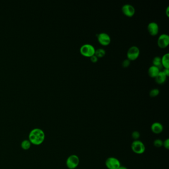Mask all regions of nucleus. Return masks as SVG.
<instances>
[{"label":"nucleus","mask_w":169,"mask_h":169,"mask_svg":"<svg viewBox=\"0 0 169 169\" xmlns=\"http://www.w3.org/2000/svg\"><path fill=\"white\" fill-rule=\"evenodd\" d=\"M163 146L165 147L166 149H169V139H167L165 140L163 143Z\"/></svg>","instance_id":"nucleus-22"},{"label":"nucleus","mask_w":169,"mask_h":169,"mask_svg":"<svg viewBox=\"0 0 169 169\" xmlns=\"http://www.w3.org/2000/svg\"><path fill=\"white\" fill-rule=\"evenodd\" d=\"M80 163V158L77 155H70L66 161V165L69 169H75Z\"/></svg>","instance_id":"nucleus-4"},{"label":"nucleus","mask_w":169,"mask_h":169,"mask_svg":"<svg viewBox=\"0 0 169 169\" xmlns=\"http://www.w3.org/2000/svg\"><path fill=\"white\" fill-rule=\"evenodd\" d=\"M118 169H128L127 167H125V166H121L119 167V168H118Z\"/></svg>","instance_id":"nucleus-26"},{"label":"nucleus","mask_w":169,"mask_h":169,"mask_svg":"<svg viewBox=\"0 0 169 169\" xmlns=\"http://www.w3.org/2000/svg\"><path fill=\"white\" fill-rule=\"evenodd\" d=\"M90 61H91V62H92V63H96L98 61V58L95 55L92 56V57H90Z\"/></svg>","instance_id":"nucleus-23"},{"label":"nucleus","mask_w":169,"mask_h":169,"mask_svg":"<svg viewBox=\"0 0 169 169\" xmlns=\"http://www.w3.org/2000/svg\"><path fill=\"white\" fill-rule=\"evenodd\" d=\"M163 126L160 122H155L152 124L151 126V130L154 134H158L161 133L163 131Z\"/></svg>","instance_id":"nucleus-11"},{"label":"nucleus","mask_w":169,"mask_h":169,"mask_svg":"<svg viewBox=\"0 0 169 169\" xmlns=\"http://www.w3.org/2000/svg\"><path fill=\"white\" fill-rule=\"evenodd\" d=\"M45 139V134L42 129L35 128L32 129L29 132V140L31 143L34 145H40L42 144Z\"/></svg>","instance_id":"nucleus-1"},{"label":"nucleus","mask_w":169,"mask_h":169,"mask_svg":"<svg viewBox=\"0 0 169 169\" xmlns=\"http://www.w3.org/2000/svg\"><path fill=\"white\" fill-rule=\"evenodd\" d=\"M140 51L137 47L134 46L130 47L127 52L128 59L131 61H135L139 57Z\"/></svg>","instance_id":"nucleus-6"},{"label":"nucleus","mask_w":169,"mask_h":169,"mask_svg":"<svg viewBox=\"0 0 169 169\" xmlns=\"http://www.w3.org/2000/svg\"><path fill=\"white\" fill-rule=\"evenodd\" d=\"M130 62H131V61L129 60H128V59H125V60H124V61L122 62V67H124V68H128L130 65Z\"/></svg>","instance_id":"nucleus-21"},{"label":"nucleus","mask_w":169,"mask_h":169,"mask_svg":"<svg viewBox=\"0 0 169 169\" xmlns=\"http://www.w3.org/2000/svg\"><path fill=\"white\" fill-rule=\"evenodd\" d=\"M160 70L158 67L152 65L149 68L148 71V75L151 78H155L160 73Z\"/></svg>","instance_id":"nucleus-12"},{"label":"nucleus","mask_w":169,"mask_h":169,"mask_svg":"<svg viewBox=\"0 0 169 169\" xmlns=\"http://www.w3.org/2000/svg\"><path fill=\"white\" fill-rule=\"evenodd\" d=\"M159 94V90L158 89L155 88V89H153L150 91L149 93V95L151 97H155L157 96Z\"/></svg>","instance_id":"nucleus-18"},{"label":"nucleus","mask_w":169,"mask_h":169,"mask_svg":"<svg viewBox=\"0 0 169 169\" xmlns=\"http://www.w3.org/2000/svg\"><path fill=\"white\" fill-rule=\"evenodd\" d=\"M163 72L165 74L167 77H168L169 75V68H165Z\"/></svg>","instance_id":"nucleus-24"},{"label":"nucleus","mask_w":169,"mask_h":169,"mask_svg":"<svg viewBox=\"0 0 169 169\" xmlns=\"http://www.w3.org/2000/svg\"><path fill=\"white\" fill-rule=\"evenodd\" d=\"M105 165L108 169H118L121 166L119 159L114 157L107 158L106 160Z\"/></svg>","instance_id":"nucleus-5"},{"label":"nucleus","mask_w":169,"mask_h":169,"mask_svg":"<svg viewBox=\"0 0 169 169\" xmlns=\"http://www.w3.org/2000/svg\"><path fill=\"white\" fill-rule=\"evenodd\" d=\"M169 44V36L168 34H161L158 39L157 44L161 49H165L168 47Z\"/></svg>","instance_id":"nucleus-8"},{"label":"nucleus","mask_w":169,"mask_h":169,"mask_svg":"<svg viewBox=\"0 0 169 169\" xmlns=\"http://www.w3.org/2000/svg\"><path fill=\"white\" fill-rule=\"evenodd\" d=\"M152 63H153V65H154L155 67H158L159 70H160L161 68L163 67H162V64H161V58L160 57H158V56L155 57L153 59Z\"/></svg>","instance_id":"nucleus-16"},{"label":"nucleus","mask_w":169,"mask_h":169,"mask_svg":"<svg viewBox=\"0 0 169 169\" xmlns=\"http://www.w3.org/2000/svg\"><path fill=\"white\" fill-rule=\"evenodd\" d=\"M122 11L123 14L127 17H132L134 16V14H135V9L131 5H125L122 6Z\"/></svg>","instance_id":"nucleus-9"},{"label":"nucleus","mask_w":169,"mask_h":169,"mask_svg":"<svg viewBox=\"0 0 169 169\" xmlns=\"http://www.w3.org/2000/svg\"><path fill=\"white\" fill-rule=\"evenodd\" d=\"M106 52L103 49L99 48L95 50V55L98 58H101L104 57L105 55Z\"/></svg>","instance_id":"nucleus-17"},{"label":"nucleus","mask_w":169,"mask_h":169,"mask_svg":"<svg viewBox=\"0 0 169 169\" xmlns=\"http://www.w3.org/2000/svg\"><path fill=\"white\" fill-rule=\"evenodd\" d=\"M162 67L165 68H169V54L167 53L161 59Z\"/></svg>","instance_id":"nucleus-14"},{"label":"nucleus","mask_w":169,"mask_h":169,"mask_svg":"<svg viewBox=\"0 0 169 169\" xmlns=\"http://www.w3.org/2000/svg\"><path fill=\"white\" fill-rule=\"evenodd\" d=\"M131 148L132 151L137 154H142L145 151V146L141 141L139 140H134L131 145Z\"/></svg>","instance_id":"nucleus-3"},{"label":"nucleus","mask_w":169,"mask_h":169,"mask_svg":"<svg viewBox=\"0 0 169 169\" xmlns=\"http://www.w3.org/2000/svg\"><path fill=\"white\" fill-rule=\"evenodd\" d=\"M163 142L162 141V140L160 139H156L153 142L154 146L156 147L157 148H160L161 147L163 146Z\"/></svg>","instance_id":"nucleus-19"},{"label":"nucleus","mask_w":169,"mask_h":169,"mask_svg":"<svg viewBox=\"0 0 169 169\" xmlns=\"http://www.w3.org/2000/svg\"><path fill=\"white\" fill-rule=\"evenodd\" d=\"M167 77L163 71H160L159 74L155 77V81L158 84H162L166 80Z\"/></svg>","instance_id":"nucleus-13"},{"label":"nucleus","mask_w":169,"mask_h":169,"mask_svg":"<svg viewBox=\"0 0 169 169\" xmlns=\"http://www.w3.org/2000/svg\"><path fill=\"white\" fill-rule=\"evenodd\" d=\"M32 143L29 139H26L23 140L21 142V147L22 149L24 150H27L30 149Z\"/></svg>","instance_id":"nucleus-15"},{"label":"nucleus","mask_w":169,"mask_h":169,"mask_svg":"<svg viewBox=\"0 0 169 169\" xmlns=\"http://www.w3.org/2000/svg\"><path fill=\"white\" fill-rule=\"evenodd\" d=\"M140 134L137 131H134L131 134V137L133 139H134V140H138L139 138L140 137Z\"/></svg>","instance_id":"nucleus-20"},{"label":"nucleus","mask_w":169,"mask_h":169,"mask_svg":"<svg viewBox=\"0 0 169 169\" xmlns=\"http://www.w3.org/2000/svg\"><path fill=\"white\" fill-rule=\"evenodd\" d=\"M147 30L151 36H156L159 32V26L157 23L152 22L149 23L147 26Z\"/></svg>","instance_id":"nucleus-10"},{"label":"nucleus","mask_w":169,"mask_h":169,"mask_svg":"<svg viewBox=\"0 0 169 169\" xmlns=\"http://www.w3.org/2000/svg\"><path fill=\"white\" fill-rule=\"evenodd\" d=\"M166 14L167 16L169 17V7H168L167 8L166 10Z\"/></svg>","instance_id":"nucleus-25"},{"label":"nucleus","mask_w":169,"mask_h":169,"mask_svg":"<svg viewBox=\"0 0 169 169\" xmlns=\"http://www.w3.org/2000/svg\"><path fill=\"white\" fill-rule=\"evenodd\" d=\"M97 39L100 44L103 46L109 45L111 43V37L106 33H101L98 34Z\"/></svg>","instance_id":"nucleus-7"},{"label":"nucleus","mask_w":169,"mask_h":169,"mask_svg":"<svg viewBox=\"0 0 169 169\" xmlns=\"http://www.w3.org/2000/svg\"><path fill=\"white\" fill-rule=\"evenodd\" d=\"M95 49L91 44L83 45L80 48V53L81 55L86 58H90L95 55Z\"/></svg>","instance_id":"nucleus-2"}]
</instances>
